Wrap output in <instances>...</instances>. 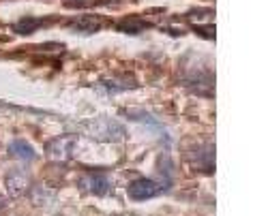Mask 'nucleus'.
Masks as SVG:
<instances>
[{
  "mask_svg": "<svg viewBox=\"0 0 253 216\" xmlns=\"http://www.w3.org/2000/svg\"><path fill=\"white\" fill-rule=\"evenodd\" d=\"M80 131L92 139H101V142H118L125 137V129L114 120L97 118V120H86L80 124Z\"/></svg>",
  "mask_w": 253,
  "mask_h": 216,
  "instance_id": "f257e3e1",
  "label": "nucleus"
},
{
  "mask_svg": "<svg viewBox=\"0 0 253 216\" xmlns=\"http://www.w3.org/2000/svg\"><path fill=\"white\" fill-rule=\"evenodd\" d=\"M169 186L163 182H155L148 180V178H137L129 184V197L135 201H144V199H153V197L166 193Z\"/></svg>",
  "mask_w": 253,
  "mask_h": 216,
  "instance_id": "f03ea898",
  "label": "nucleus"
},
{
  "mask_svg": "<svg viewBox=\"0 0 253 216\" xmlns=\"http://www.w3.org/2000/svg\"><path fill=\"white\" fill-rule=\"evenodd\" d=\"M189 158H191L193 169H200V171H204V174H212V169H214V148L211 144L200 145Z\"/></svg>",
  "mask_w": 253,
  "mask_h": 216,
  "instance_id": "7ed1b4c3",
  "label": "nucleus"
},
{
  "mask_svg": "<svg viewBox=\"0 0 253 216\" xmlns=\"http://www.w3.org/2000/svg\"><path fill=\"white\" fill-rule=\"evenodd\" d=\"M28 186H30V178L24 169H11L9 176H7V188L13 197H20L24 193H28Z\"/></svg>",
  "mask_w": 253,
  "mask_h": 216,
  "instance_id": "20e7f679",
  "label": "nucleus"
},
{
  "mask_svg": "<svg viewBox=\"0 0 253 216\" xmlns=\"http://www.w3.org/2000/svg\"><path fill=\"white\" fill-rule=\"evenodd\" d=\"M126 116H129L131 120H135V122H142V124H146V126H150L153 131H157L161 135V139L166 142L168 145H169V137H168V131L163 129V124L157 120L153 113H146V111H126Z\"/></svg>",
  "mask_w": 253,
  "mask_h": 216,
  "instance_id": "39448f33",
  "label": "nucleus"
},
{
  "mask_svg": "<svg viewBox=\"0 0 253 216\" xmlns=\"http://www.w3.org/2000/svg\"><path fill=\"white\" fill-rule=\"evenodd\" d=\"M82 186H84L88 193L92 195H107V190H110V182L105 180L103 174H88L84 180H82Z\"/></svg>",
  "mask_w": 253,
  "mask_h": 216,
  "instance_id": "423d86ee",
  "label": "nucleus"
},
{
  "mask_svg": "<svg viewBox=\"0 0 253 216\" xmlns=\"http://www.w3.org/2000/svg\"><path fill=\"white\" fill-rule=\"evenodd\" d=\"M71 145H73L71 137H58L47 145V152H49L52 158H67L69 154H71Z\"/></svg>",
  "mask_w": 253,
  "mask_h": 216,
  "instance_id": "0eeeda50",
  "label": "nucleus"
},
{
  "mask_svg": "<svg viewBox=\"0 0 253 216\" xmlns=\"http://www.w3.org/2000/svg\"><path fill=\"white\" fill-rule=\"evenodd\" d=\"M116 28L120 33H126V35H140L142 30L148 28V22H144L142 17H125L123 22L116 24Z\"/></svg>",
  "mask_w": 253,
  "mask_h": 216,
  "instance_id": "6e6552de",
  "label": "nucleus"
},
{
  "mask_svg": "<svg viewBox=\"0 0 253 216\" xmlns=\"http://www.w3.org/2000/svg\"><path fill=\"white\" fill-rule=\"evenodd\" d=\"M9 152L17 158H22V161H35V150L33 145H28V142H24V139H13L9 145Z\"/></svg>",
  "mask_w": 253,
  "mask_h": 216,
  "instance_id": "1a4fd4ad",
  "label": "nucleus"
},
{
  "mask_svg": "<svg viewBox=\"0 0 253 216\" xmlns=\"http://www.w3.org/2000/svg\"><path fill=\"white\" fill-rule=\"evenodd\" d=\"M71 28L80 30L82 35H92V33H97V30L101 28V22L97 20V17H92V15H86V17H80V20L71 22Z\"/></svg>",
  "mask_w": 253,
  "mask_h": 216,
  "instance_id": "9d476101",
  "label": "nucleus"
},
{
  "mask_svg": "<svg viewBox=\"0 0 253 216\" xmlns=\"http://www.w3.org/2000/svg\"><path fill=\"white\" fill-rule=\"evenodd\" d=\"M43 24H45V22L39 20V17H22V20L13 26V30L17 35H33L37 28L43 26Z\"/></svg>",
  "mask_w": 253,
  "mask_h": 216,
  "instance_id": "9b49d317",
  "label": "nucleus"
},
{
  "mask_svg": "<svg viewBox=\"0 0 253 216\" xmlns=\"http://www.w3.org/2000/svg\"><path fill=\"white\" fill-rule=\"evenodd\" d=\"M4 208H7V199H4V197H0V212H2Z\"/></svg>",
  "mask_w": 253,
  "mask_h": 216,
  "instance_id": "f8f14e48",
  "label": "nucleus"
}]
</instances>
